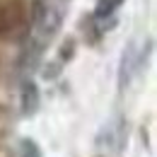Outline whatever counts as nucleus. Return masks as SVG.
I'll use <instances>...</instances> for the list:
<instances>
[{
  "instance_id": "f257e3e1",
  "label": "nucleus",
  "mask_w": 157,
  "mask_h": 157,
  "mask_svg": "<svg viewBox=\"0 0 157 157\" xmlns=\"http://www.w3.org/2000/svg\"><path fill=\"white\" fill-rule=\"evenodd\" d=\"M58 27H60V12L53 5L41 2L39 10H36V17H34V32H32L34 56H39L44 51V46L53 41V36L58 34Z\"/></svg>"
},
{
  "instance_id": "f03ea898",
  "label": "nucleus",
  "mask_w": 157,
  "mask_h": 157,
  "mask_svg": "<svg viewBox=\"0 0 157 157\" xmlns=\"http://www.w3.org/2000/svg\"><path fill=\"white\" fill-rule=\"evenodd\" d=\"M39 109V90L32 80H27L22 85V114L24 116H34Z\"/></svg>"
},
{
  "instance_id": "7ed1b4c3",
  "label": "nucleus",
  "mask_w": 157,
  "mask_h": 157,
  "mask_svg": "<svg viewBox=\"0 0 157 157\" xmlns=\"http://www.w3.org/2000/svg\"><path fill=\"white\" fill-rule=\"evenodd\" d=\"M123 5V0H97V7H94V17L97 20H106L116 12V7Z\"/></svg>"
},
{
  "instance_id": "20e7f679",
  "label": "nucleus",
  "mask_w": 157,
  "mask_h": 157,
  "mask_svg": "<svg viewBox=\"0 0 157 157\" xmlns=\"http://www.w3.org/2000/svg\"><path fill=\"white\" fill-rule=\"evenodd\" d=\"M20 157H41L39 145H36L34 140L24 138V140H22V145H20Z\"/></svg>"
}]
</instances>
